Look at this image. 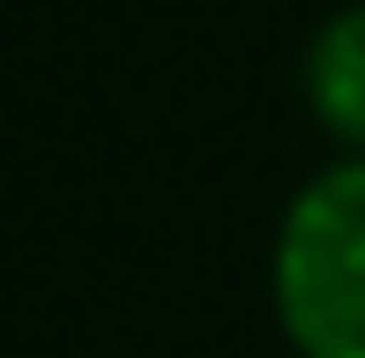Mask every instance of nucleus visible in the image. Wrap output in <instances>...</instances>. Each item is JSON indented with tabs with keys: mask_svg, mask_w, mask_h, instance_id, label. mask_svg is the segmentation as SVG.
Masks as SVG:
<instances>
[{
	"mask_svg": "<svg viewBox=\"0 0 365 358\" xmlns=\"http://www.w3.org/2000/svg\"><path fill=\"white\" fill-rule=\"evenodd\" d=\"M269 291L298 358H365V157H336L291 194Z\"/></svg>",
	"mask_w": 365,
	"mask_h": 358,
	"instance_id": "nucleus-1",
	"label": "nucleus"
},
{
	"mask_svg": "<svg viewBox=\"0 0 365 358\" xmlns=\"http://www.w3.org/2000/svg\"><path fill=\"white\" fill-rule=\"evenodd\" d=\"M306 105L321 120L328 142H343V157H365V0L358 8H336L306 45Z\"/></svg>",
	"mask_w": 365,
	"mask_h": 358,
	"instance_id": "nucleus-2",
	"label": "nucleus"
}]
</instances>
